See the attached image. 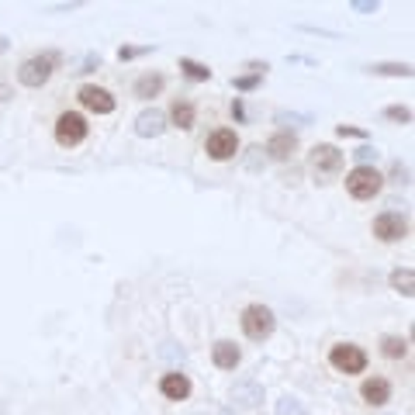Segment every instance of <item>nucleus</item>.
Instances as JSON below:
<instances>
[{
    "mask_svg": "<svg viewBox=\"0 0 415 415\" xmlns=\"http://www.w3.org/2000/svg\"><path fill=\"white\" fill-rule=\"evenodd\" d=\"M56 63H59V52H42V56H32L18 66V83L28 87V90H39L52 80L56 73Z\"/></svg>",
    "mask_w": 415,
    "mask_h": 415,
    "instance_id": "obj_1",
    "label": "nucleus"
},
{
    "mask_svg": "<svg viewBox=\"0 0 415 415\" xmlns=\"http://www.w3.org/2000/svg\"><path fill=\"white\" fill-rule=\"evenodd\" d=\"M239 325H243V336H246V339L263 343V339H270V336H274L277 318H274V312H270L267 305H260V301H256V305H246V308H243Z\"/></svg>",
    "mask_w": 415,
    "mask_h": 415,
    "instance_id": "obj_2",
    "label": "nucleus"
},
{
    "mask_svg": "<svg viewBox=\"0 0 415 415\" xmlns=\"http://www.w3.org/2000/svg\"><path fill=\"white\" fill-rule=\"evenodd\" d=\"M381 187H384V173L374 170V166H353V170L346 173V190H350V197H356V201L377 197Z\"/></svg>",
    "mask_w": 415,
    "mask_h": 415,
    "instance_id": "obj_3",
    "label": "nucleus"
},
{
    "mask_svg": "<svg viewBox=\"0 0 415 415\" xmlns=\"http://www.w3.org/2000/svg\"><path fill=\"white\" fill-rule=\"evenodd\" d=\"M343 163H346V159H343V152H339L332 142H318V145L308 152V166H312V173H315L322 183L332 180V176L343 170Z\"/></svg>",
    "mask_w": 415,
    "mask_h": 415,
    "instance_id": "obj_4",
    "label": "nucleus"
},
{
    "mask_svg": "<svg viewBox=\"0 0 415 415\" xmlns=\"http://www.w3.org/2000/svg\"><path fill=\"white\" fill-rule=\"evenodd\" d=\"M329 367L339 370V374H346V377L363 374V370H367V353H363L356 343H336V346L329 350Z\"/></svg>",
    "mask_w": 415,
    "mask_h": 415,
    "instance_id": "obj_5",
    "label": "nucleus"
},
{
    "mask_svg": "<svg viewBox=\"0 0 415 415\" xmlns=\"http://www.w3.org/2000/svg\"><path fill=\"white\" fill-rule=\"evenodd\" d=\"M87 132H90V125H87V118H83L80 111H63V114L56 118V142H59L63 149L80 145V142L87 139Z\"/></svg>",
    "mask_w": 415,
    "mask_h": 415,
    "instance_id": "obj_6",
    "label": "nucleus"
},
{
    "mask_svg": "<svg viewBox=\"0 0 415 415\" xmlns=\"http://www.w3.org/2000/svg\"><path fill=\"white\" fill-rule=\"evenodd\" d=\"M204 152L208 159H215V163H229L239 156V135L236 128H215L212 135L204 139Z\"/></svg>",
    "mask_w": 415,
    "mask_h": 415,
    "instance_id": "obj_7",
    "label": "nucleus"
},
{
    "mask_svg": "<svg viewBox=\"0 0 415 415\" xmlns=\"http://www.w3.org/2000/svg\"><path fill=\"white\" fill-rule=\"evenodd\" d=\"M370 229H374V236L381 243H401V239H408V219L401 212H381Z\"/></svg>",
    "mask_w": 415,
    "mask_h": 415,
    "instance_id": "obj_8",
    "label": "nucleus"
},
{
    "mask_svg": "<svg viewBox=\"0 0 415 415\" xmlns=\"http://www.w3.org/2000/svg\"><path fill=\"white\" fill-rule=\"evenodd\" d=\"M77 101H80L87 111H94V114H111V111L118 108L114 94L104 90V87H97V83H83V87L77 90Z\"/></svg>",
    "mask_w": 415,
    "mask_h": 415,
    "instance_id": "obj_9",
    "label": "nucleus"
},
{
    "mask_svg": "<svg viewBox=\"0 0 415 415\" xmlns=\"http://www.w3.org/2000/svg\"><path fill=\"white\" fill-rule=\"evenodd\" d=\"M294 152H298V135H294V132L281 128V132H274V135L267 139V156H270L274 163H287Z\"/></svg>",
    "mask_w": 415,
    "mask_h": 415,
    "instance_id": "obj_10",
    "label": "nucleus"
},
{
    "mask_svg": "<svg viewBox=\"0 0 415 415\" xmlns=\"http://www.w3.org/2000/svg\"><path fill=\"white\" fill-rule=\"evenodd\" d=\"M190 391H194V384H190V377L180 374V370H170V374L159 377V394L170 398V401H187Z\"/></svg>",
    "mask_w": 415,
    "mask_h": 415,
    "instance_id": "obj_11",
    "label": "nucleus"
},
{
    "mask_svg": "<svg viewBox=\"0 0 415 415\" xmlns=\"http://www.w3.org/2000/svg\"><path fill=\"white\" fill-rule=\"evenodd\" d=\"M229 398H232V405H236V408H256V405L263 401V384H260V381H253V377L236 381V384H232V391H229Z\"/></svg>",
    "mask_w": 415,
    "mask_h": 415,
    "instance_id": "obj_12",
    "label": "nucleus"
},
{
    "mask_svg": "<svg viewBox=\"0 0 415 415\" xmlns=\"http://www.w3.org/2000/svg\"><path fill=\"white\" fill-rule=\"evenodd\" d=\"M163 132H166V111H159V108L139 111V118H135V135L139 139H156Z\"/></svg>",
    "mask_w": 415,
    "mask_h": 415,
    "instance_id": "obj_13",
    "label": "nucleus"
},
{
    "mask_svg": "<svg viewBox=\"0 0 415 415\" xmlns=\"http://www.w3.org/2000/svg\"><path fill=\"white\" fill-rule=\"evenodd\" d=\"M360 398H363L367 405H374V408L387 405V401H391V381H387V377H367V381L360 384Z\"/></svg>",
    "mask_w": 415,
    "mask_h": 415,
    "instance_id": "obj_14",
    "label": "nucleus"
},
{
    "mask_svg": "<svg viewBox=\"0 0 415 415\" xmlns=\"http://www.w3.org/2000/svg\"><path fill=\"white\" fill-rule=\"evenodd\" d=\"M212 363H215L219 370H236V367L243 363V353H239V346H236L232 339H219V343L212 346Z\"/></svg>",
    "mask_w": 415,
    "mask_h": 415,
    "instance_id": "obj_15",
    "label": "nucleus"
},
{
    "mask_svg": "<svg viewBox=\"0 0 415 415\" xmlns=\"http://www.w3.org/2000/svg\"><path fill=\"white\" fill-rule=\"evenodd\" d=\"M163 87H166V77H163V73H142V77L135 80V97L152 101V97L163 94Z\"/></svg>",
    "mask_w": 415,
    "mask_h": 415,
    "instance_id": "obj_16",
    "label": "nucleus"
},
{
    "mask_svg": "<svg viewBox=\"0 0 415 415\" xmlns=\"http://www.w3.org/2000/svg\"><path fill=\"white\" fill-rule=\"evenodd\" d=\"M391 291H398L401 298H412L415 294V270L412 267H398V270H391Z\"/></svg>",
    "mask_w": 415,
    "mask_h": 415,
    "instance_id": "obj_17",
    "label": "nucleus"
},
{
    "mask_svg": "<svg viewBox=\"0 0 415 415\" xmlns=\"http://www.w3.org/2000/svg\"><path fill=\"white\" fill-rule=\"evenodd\" d=\"M166 121H173L176 128H194V104L190 101H173V108H170V114H166Z\"/></svg>",
    "mask_w": 415,
    "mask_h": 415,
    "instance_id": "obj_18",
    "label": "nucleus"
},
{
    "mask_svg": "<svg viewBox=\"0 0 415 415\" xmlns=\"http://www.w3.org/2000/svg\"><path fill=\"white\" fill-rule=\"evenodd\" d=\"M381 356H387V360L408 356V339H401V336H381Z\"/></svg>",
    "mask_w": 415,
    "mask_h": 415,
    "instance_id": "obj_19",
    "label": "nucleus"
},
{
    "mask_svg": "<svg viewBox=\"0 0 415 415\" xmlns=\"http://www.w3.org/2000/svg\"><path fill=\"white\" fill-rule=\"evenodd\" d=\"M180 70H183V77L187 80H212V66H204V63H197V59H190V56H180Z\"/></svg>",
    "mask_w": 415,
    "mask_h": 415,
    "instance_id": "obj_20",
    "label": "nucleus"
},
{
    "mask_svg": "<svg viewBox=\"0 0 415 415\" xmlns=\"http://www.w3.org/2000/svg\"><path fill=\"white\" fill-rule=\"evenodd\" d=\"M370 73H374V77H401V80H408V77H412V66H408V63H374Z\"/></svg>",
    "mask_w": 415,
    "mask_h": 415,
    "instance_id": "obj_21",
    "label": "nucleus"
},
{
    "mask_svg": "<svg viewBox=\"0 0 415 415\" xmlns=\"http://www.w3.org/2000/svg\"><path fill=\"white\" fill-rule=\"evenodd\" d=\"M277 415H305V401L294 398V394H284L277 401Z\"/></svg>",
    "mask_w": 415,
    "mask_h": 415,
    "instance_id": "obj_22",
    "label": "nucleus"
},
{
    "mask_svg": "<svg viewBox=\"0 0 415 415\" xmlns=\"http://www.w3.org/2000/svg\"><path fill=\"white\" fill-rule=\"evenodd\" d=\"M277 125H312V114H298V111H277L274 114Z\"/></svg>",
    "mask_w": 415,
    "mask_h": 415,
    "instance_id": "obj_23",
    "label": "nucleus"
},
{
    "mask_svg": "<svg viewBox=\"0 0 415 415\" xmlns=\"http://www.w3.org/2000/svg\"><path fill=\"white\" fill-rule=\"evenodd\" d=\"M384 118H387V121H398V125H408V121H412V111H408L405 104H391V108H384Z\"/></svg>",
    "mask_w": 415,
    "mask_h": 415,
    "instance_id": "obj_24",
    "label": "nucleus"
},
{
    "mask_svg": "<svg viewBox=\"0 0 415 415\" xmlns=\"http://www.w3.org/2000/svg\"><path fill=\"white\" fill-rule=\"evenodd\" d=\"M149 52H152V45H121V49H118V59L128 63V59H139V56H149Z\"/></svg>",
    "mask_w": 415,
    "mask_h": 415,
    "instance_id": "obj_25",
    "label": "nucleus"
},
{
    "mask_svg": "<svg viewBox=\"0 0 415 415\" xmlns=\"http://www.w3.org/2000/svg\"><path fill=\"white\" fill-rule=\"evenodd\" d=\"M260 83H263V77H260V73H246V77H236V80H232V87H236V90H243V94H246V90H256Z\"/></svg>",
    "mask_w": 415,
    "mask_h": 415,
    "instance_id": "obj_26",
    "label": "nucleus"
},
{
    "mask_svg": "<svg viewBox=\"0 0 415 415\" xmlns=\"http://www.w3.org/2000/svg\"><path fill=\"white\" fill-rule=\"evenodd\" d=\"M353 156H356V166H370V159H377V149L374 145H360Z\"/></svg>",
    "mask_w": 415,
    "mask_h": 415,
    "instance_id": "obj_27",
    "label": "nucleus"
},
{
    "mask_svg": "<svg viewBox=\"0 0 415 415\" xmlns=\"http://www.w3.org/2000/svg\"><path fill=\"white\" fill-rule=\"evenodd\" d=\"M391 183H408V166L401 159L391 163Z\"/></svg>",
    "mask_w": 415,
    "mask_h": 415,
    "instance_id": "obj_28",
    "label": "nucleus"
},
{
    "mask_svg": "<svg viewBox=\"0 0 415 415\" xmlns=\"http://www.w3.org/2000/svg\"><path fill=\"white\" fill-rule=\"evenodd\" d=\"M353 11H360V14H374L377 4H374V0H353Z\"/></svg>",
    "mask_w": 415,
    "mask_h": 415,
    "instance_id": "obj_29",
    "label": "nucleus"
},
{
    "mask_svg": "<svg viewBox=\"0 0 415 415\" xmlns=\"http://www.w3.org/2000/svg\"><path fill=\"white\" fill-rule=\"evenodd\" d=\"M336 132H339L343 139H346V135H353V139H367V132H363V128H353V125H339Z\"/></svg>",
    "mask_w": 415,
    "mask_h": 415,
    "instance_id": "obj_30",
    "label": "nucleus"
},
{
    "mask_svg": "<svg viewBox=\"0 0 415 415\" xmlns=\"http://www.w3.org/2000/svg\"><path fill=\"white\" fill-rule=\"evenodd\" d=\"M232 118H236V121H246V108H243V101H239V97L232 101Z\"/></svg>",
    "mask_w": 415,
    "mask_h": 415,
    "instance_id": "obj_31",
    "label": "nucleus"
},
{
    "mask_svg": "<svg viewBox=\"0 0 415 415\" xmlns=\"http://www.w3.org/2000/svg\"><path fill=\"white\" fill-rule=\"evenodd\" d=\"M94 66H101V56H87V59H83V70H77V73H90Z\"/></svg>",
    "mask_w": 415,
    "mask_h": 415,
    "instance_id": "obj_32",
    "label": "nucleus"
},
{
    "mask_svg": "<svg viewBox=\"0 0 415 415\" xmlns=\"http://www.w3.org/2000/svg\"><path fill=\"white\" fill-rule=\"evenodd\" d=\"M4 49H8V39H4V35H0V52H4Z\"/></svg>",
    "mask_w": 415,
    "mask_h": 415,
    "instance_id": "obj_33",
    "label": "nucleus"
},
{
    "mask_svg": "<svg viewBox=\"0 0 415 415\" xmlns=\"http://www.w3.org/2000/svg\"><path fill=\"white\" fill-rule=\"evenodd\" d=\"M0 94H4V90H0Z\"/></svg>",
    "mask_w": 415,
    "mask_h": 415,
    "instance_id": "obj_34",
    "label": "nucleus"
}]
</instances>
